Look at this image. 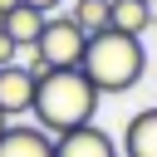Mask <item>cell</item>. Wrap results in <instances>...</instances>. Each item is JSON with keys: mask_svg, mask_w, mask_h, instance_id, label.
I'll return each instance as SVG.
<instances>
[{"mask_svg": "<svg viewBox=\"0 0 157 157\" xmlns=\"http://www.w3.org/2000/svg\"><path fill=\"white\" fill-rule=\"evenodd\" d=\"M15 54H20V44L5 34V20H0V69H5V64H15Z\"/></svg>", "mask_w": 157, "mask_h": 157, "instance_id": "11", "label": "cell"}, {"mask_svg": "<svg viewBox=\"0 0 157 157\" xmlns=\"http://www.w3.org/2000/svg\"><path fill=\"white\" fill-rule=\"evenodd\" d=\"M15 5H20V0H0V20H5V15L15 10Z\"/></svg>", "mask_w": 157, "mask_h": 157, "instance_id": "13", "label": "cell"}, {"mask_svg": "<svg viewBox=\"0 0 157 157\" xmlns=\"http://www.w3.org/2000/svg\"><path fill=\"white\" fill-rule=\"evenodd\" d=\"M98 98L103 93L93 88V78L83 69H49L39 78V88H34V108L29 113H34V128H44L49 137H64V132L93 123Z\"/></svg>", "mask_w": 157, "mask_h": 157, "instance_id": "1", "label": "cell"}, {"mask_svg": "<svg viewBox=\"0 0 157 157\" xmlns=\"http://www.w3.org/2000/svg\"><path fill=\"white\" fill-rule=\"evenodd\" d=\"M54 157H118V142L98 128V123H83L64 137H54Z\"/></svg>", "mask_w": 157, "mask_h": 157, "instance_id": "5", "label": "cell"}, {"mask_svg": "<svg viewBox=\"0 0 157 157\" xmlns=\"http://www.w3.org/2000/svg\"><path fill=\"white\" fill-rule=\"evenodd\" d=\"M108 29H123V34L142 39L152 29V0H113V25Z\"/></svg>", "mask_w": 157, "mask_h": 157, "instance_id": "9", "label": "cell"}, {"mask_svg": "<svg viewBox=\"0 0 157 157\" xmlns=\"http://www.w3.org/2000/svg\"><path fill=\"white\" fill-rule=\"evenodd\" d=\"M78 69L93 78L98 93H128V88H137L142 74H147V49H142V39H132V34H123V29H103V34L88 39Z\"/></svg>", "mask_w": 157, "mask_h": 157, "instance_id": "2", "label": "cell"}, {"mask_svg": "<svg viewBox=\"0 0 157 157\" xmlns=\"http://www.w3.org/2000/svg\"><path fill=\"white\" fill-rule=\"evenodd\" d=\"M34 88H39V78H34L25 64H5V69H0V113H5V118L29 113V108H34Z\"/></svg>", "mask_w": 157, "mask_h": 157, "instance_id": "4", "label": "cell"}, {"mask_svg": "<svg viewBox=\"0 0 157 157\" xmlns=\"http://www.w3.org/2000/svg\"><path fill=\"white\" fill-rule=\"evenodd\" d=\"M20 5H34V10H39V15H54V10H59V5H64V0H20Z\"/></svg>", "mask_w": 157, "mask_h": 157, "instance_id": "12", "label": "cell"}, {"mask_svg": "<svg viewBox=\"0 0 157 157\" xmlns=\"http://www.w3.org/2000/svg\"><path fill=\"white\" fill-rule=\"evenodd\" d=\"M0 157H54V137L29 123H10L0 132Z\"/></svg>", "mask_w": 157, "mask_h": 157, "instance_id": "6", "label": "cell"}, {"mask_svg": "<svg viewBox=\"0 0 157 157\" xmlns=\"http://www.w3.org/2000/svg\"><path fill=\"white\" fill-rule=\"evenodd\" d=\"M5 128H10V118H5V113H0V132H5Z\"/></svg>", "mask_w": 157, "mask_h": 157, "instance_id": "14", "label": "cell"}, {"mask_svg": "<svg viewBox=\"0 0 157 157\" xmlns=\"http://www.w3.org/2000/svg\"><path fill=\"white\" fill-rule=\"evenodd\" d=\"M83 49H88V34L69 15H49L44 20V34L34 44V54L44 59V69H78L83 64Z\"/></svg>", "mask_w": 157, "mask_h": 157, "instance_id": "3", "label": "cell"}, {"mask_svg": "<svg viewBox=\"0 0 157 157\" xmlns=\"http://www.w3.org/2000/svg\"><path fill=\"white\" fill-rule=\"evenodd\" d=\"M123 152L128 157H157V108H142L123 128Z\"/></svg>", "mask_w": 157, "mask_h": 157, "instance_id": "7", "label": "cell"}, {"mask_svg": "<svg viewBox=\"0 0 157 157\" xmlns=\"http://www.w3.org/2000/svg\"><path fill=\"white\" fill-rule=\"evenodd\" d=\"M69 20L93 39V34H103V29L113 25V0H74V5H69Z\"/></svg>", "mask_w": 157, "mask_h": 157, "instance_id": "10", "label": "cell"}, {"mask_svg": "<svg viewBox=\"0 0 157 157\" xmlns=\"http://www.w3.org/2000/svg\"><path fill=\"white\" fill-rule=\"evenodd\" d=\"M44 20H49V15H39L34 5H15V10L5 15V34H10L20 49H34L39 34H44Z\"/></svg>", "mask_w": 157, "mask_h": 157, "instance_id": "8", "label": "cell"}]
</instances>
